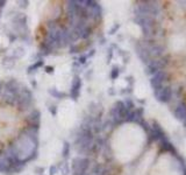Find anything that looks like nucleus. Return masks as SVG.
<instances>
[{
    "instance_id": "ddd939ff",
    "label": "nucleus",
    "mask_w": 186,
    "mask_h": 175,
    "mask_svg": "<svg viewBox=\"0 0 186 175\" xmlns=\"http://www.w3.org/2000/svg\"><path fill=\"white\" fill-rule=\"evenodd\" d=\"M80 88H81V79L79 76H74L71 83V89H70V97L74 100L78 99L80 94Z\"/></svg>"
},
{
    "instance_id": "c85d7f7f",
    "label": "nucleus",
    "mask_w": 186,
    "mask_h": 175,
    "mask_svg": "<svg viewBox=\"0 0 186 175\" xmlns=\"http://www.w3.org/2000/svg\"><path fill=\"white\" fill-rule=\"evenodd\" d=\"M45 73L47 74H53L54 73V67H45Z\"/></svg>"
},
{
    "instance_id": "bb28decb",
    "label": "nucleus",
    "mask_w": 186,
    "mask_h": 175,
    "mask_svg": "<svg viewBox=\"0 0 186 175\" xmlns=\"http://www.w3.org/2000/svg\"><path fill=\"white\" fill-rule=\"evenodd\" d=\"M35 172H36V174L38 175H43L44 168H43V167H36V168H35Z\"/></svg>"
},
{
    "instance_id": "2f4dec72",
    "label": "nucleus",
    "mask_w": 186,
    "mask_h": 175,
    "mask_svg": "<svg viewBox=\"0 0 186 175\" xmlns=\"http://www.w3.org/2000/svg\"><path fill=\"white\" fill-rule=\"evenodd\" d=\"M4 86H5V82H4V81H0V94H1L2 90H4Z\"/></svg>"
},
{
    "instance_id": "5701e85b",
    "label": "nucleus",
    "mask_w": 186,
    "mask_h": 175,
    "mask_svg": "<svg viewBox=\"0 0 186 175\" xmlns=\"http://www.w3.org/2000/svg\"><path fill=\"white\" fill-rule=\"evenodd\" d=\"M119 74H120V71H119V68H113L111 71V78L112 79H115V78H118V76H119Z\"/></svg>"
},
{
    "instance_id": "f257e3e1",
    "label": "nucleus",
    "mask_w": 186,
    "mask_h": 175,
    "mask_svg": "<svg viewBox=\"0 0 186 175\" xmlns=\"http://www.w3.org/2000/svg\"><path fill=\"white\" fill-rule=\"evenodd\" d=\"M11 144L17 152L19 161L25 163V165L27 162L34 160L37 156L38 137L29 136L21 130L20 133L15 138V140Z\"/></svg>"
},
{
    "instance_id": "f3484780",
    "label": "nucleus",
    "mask_w": 186,
    "mask_h": 175,
    "mask_svg": "<svg viewBox=\"0 0 186 175\" xmlns=\"http://www.w3.org/2000/svg\"><path fill=\"white\" fill-rule=\"evenodd\" d=\"M48 94H49L51 97L57 98V99H63V98H65V96H66V94H64V92H62V91H58L55 88L48 89Z\"/></svg>"
},
{
    "instance_id": "0eeeda50",
    "label": "nucleus",
    "mask_w": 186,
    "mask_h": 175,
    "mask_svg": "<svg viewBox=\"0 0 186 175\" xmlns=\"http://www.w3.org/2000/svg\"><path fill=\"white\" fill-rule=\"evenodd\" d=\"M45 21H54L58 22L59 19L62 18L63 14V8L59 4H54V5H49L45 8Z\"/></svg>"
},
{
    "instance_id": "6e6552de",
    "label": "nucleus",
    "mask_w": 186,
    "mask_h": 175,
    "mask_svg": "<svg viewBox=\"0 0 186 175\" xmlns=\"http://www.w3.org/2000/svg\"><path fill=\"white\" fill-rule=\"evenodd\" d=\"M169 79H170L169 73L165 71V70H161V71H157L156 74H154L151 76L150 84H151V86H152V89L155 91V90H158L162 86H164V83L169 82Z\"/></svg>"
},
{
    "instance_id": "473e14b6",
    "label": "nucleus",
    "mask_w": 186,
    "mask_h": 175,
    "mask_svg": "<svg viewBox=\"0 0 186 175\" xmlns=\"http://www.w3.org/2000/svg\"><path fill=\"white\" fill-rule=\"evenodd\" d=\"M183 123H184V125H185V127H186V119L184 120V121H183Z\"/></svg>"
},
{
    "instance_id": "39448f33",
    "label": "nucleus",
    "mask_w": 186,
    "mask_h": 175,
    "mask_svg": "<svg viewBox=\"0 0 186 175\" xmlns=\"http://www.w3.org/2000/svg\"><path fill=\"white\" fill-rule=\"evenodd\" d=\"M90 167L89 158L77 156L72 160V173L74 175H85Z\"/></svg>"
},
{
    "instance_id": "c756f323",
    "label": "nucleus",
    "mask_w": 186,
    "mask_h": 175,
    "mask_svg": "<svg viewBox=\"0 0 186 175\" xmlns=\"http://www.w3.org/2000/svg\"><path fill=\"white\" fill-rule=\"evenodd\" d=\"M118 29H119V25H115V26L112 28L111 30H110V34H114V33H115Z\"/></svg>"
},
{
    "instance_id": "b1692460",
    "label": "nucleus",
    "mask_w": 186,
    "mask_h": 175,
    "mask_svg": "<svg viewBox=\"0 0 186 175\" xmlns=\"http://www.w3.org/2000/svg\"><path fill=\"white\" fill-rule=\"evenodd\" d=\"M18 5L21 8H27L28 5H29V1H28V0H19Z\"/></svg>"
},
{
    "instance_id": "7ed1b4c3",
    "label": "nucleus",
    "mask_w": 186,
    "mask_h": 175,
    "mask_svg": "<svg viewBox=\"0 0 186 175\" xmlns=\"http://www.w3.org/2000/svg\"><path fill=\"white\" fill-rule=\"evenodd\" d=\"M15 106L19 111L21 112H30L34 107V96L33 92L25 85L20 86V90L18 92V97L15 102Z\"/></svg>"
},
{
    "instance_id": "dca6fc26",
    "label": "nucleus",
    "mask_w": 186,
    "mask_h": 175,
    "mask_svg": "<svg viewBox=\"0 0 186 175\" xmlns=\"http://www.w3.org/2000/svg\"><path fill=\"white\" fill-rule=\"evenodd\" d=\"M43 64H44V61H43L42 58H40V60L35 61L32 65H29V67L27 68V74H28V75H30V74L35 73L37 69H40L41 67H43Z\"/></svg>"
},
{
    "instance_id": "2eb2a0df",
    "label": "nucleus",
    "mask_w": 186,
    "mask_h": 175,
    "mask_svg": "<svg viewBox=\"0 0 186 175\" xmlns=\"http://www.w3.org/2000/svg\"><path fill=\"white\" fill-rule=\"evenodd\" d=\"M17 63V60L13 57V56H5L1 61V65L5 68V69H12Z\"/></svg>"
},
{
    "instance_id": "7c9ffc66",
    "label": "nucleus",
    "mask_w": 186,
    "mask_h": 175,
    "mask_svg": "<svg viewBox=\"0 0 186 175\" xmlns=\"http://www.w3.org/2000/svg\"><path fill=\"white\" fill-rule=\"evenodd\" d=\"M8 39H9V42H14L17 40V35H11L8 34Z\"/></svg>"
},
{
    "instance_id": "1a4fd4ad",
    "label": "nucleus",
    "mask_w": 186,
    "mask_h": 175,
    "mask_svg": "<svg viewBox=\"0 0 186 175\" xmlns=\"http://www.w3.org/2000/svg\"><path fill=\"white\" fill-rule=\"evenodd\" d=\"M19 90H20V89H19ZM19 90H13V89H9V88L4 86V90H2V92L0 94V103H1V104H5V105H8V106L15 105Z\"/></svg>"
},
{
    "instance_id": "9d476101",
    "label": "nucleus",
    "mask_w": 186,
    "mask_h": 175,
    "mask_svg": "<svg viewBox=\"0 0 186 175\" xmlns=\"http://www.w3.org/2000/svg\"><path fill=\"white\" fill-rule=\"evenodd\" d=\"M13 27H14L15 32H17L18 34H20L21 36L28 34L27 17H26L25 14H22V13L17 14V15L13 18Z\"/></svg>"
},
{
    "instance_id": "4468645a",
    "label": "nucleus",
    "mask_w": 186,
    "mask_h": 175,
    "mask_svg": "<svg viewBox=\"0 0 186 175\" xmlns=\"http://www.w3.org/2000/svg\"><path fill=\"white\" fill-rule=\"evenodd\" d=\"M172 112H173L174 117H176L178 120L184 121L186 119V104L184 102L179 103L178 105H176L174 107H172Z\"/></svg>"
},
{
    "instance_id": "aec40b11",
    "label": "nucleus",
    "mask_w": 186,
    "mask_h": 175,
    "mask_svg": "<svg viewBox=\"0 0 186 175\" xmlns=\"http://www.w3.org/2000/svg\"><path fill=\"white\" fill-rule=\"evenodd\" d=\"M58 169H61L62 175H69L70 173V167L66 162H61V165L58 166Z\"/></svg>"
},
{
    "instance_id": "f8f14e48",
    "label": "nucleus",
    "mask_w": 186,
    "mask_h": 175,
    "mask_svg": "<svg viewBox=\"0 0 186 175\" xmlns=\"http://www.w3.org/2000/svg\"><path fill=\"white\" fill-rule=\"evenodd\" d=\"M25 121L28 126H37L40 127L41 123V112L37 109H33L30 112H28L25 117Z\"/></svg>"
},
{
    "instance_id": "a878e982",
    "label": "nucleus",
    "mask_w": 186,
    "mask_h": 175,
    "mask_svg": "<svg viewBox=\"0 0 186 175\" xmlns=\"http://www.w3.org/2000/svg\"><path fill=\"white\" fill-rule=\"evenodd\" d=\"M48 109H49V111H50V113H51L53 117H55L56 115H57V107H56L55 105H51V106H49Z\"/></svg>"
},
{
    "instance_id": "412c9836",
    "label": "nucleus",
    "mask_w": 186,
    "mask_h": 175,
    "mask_svg": "<svg viewBox=\"0 0 186 175\" xmlns=\"http://www.w3.org/2000/svg\"><path fill=\"white\" fill-rule=\"evenodd\" d=\"M23 55H25V49H23L22 47H19V48H17V49L13 52V57L15 58V60L22 57Z\"/></svg>"
},
{
    "instance_id": "cd10ccee",
    "label": "nucleus",
    "mask_w": 186,
    "mask_h": 175,
    "mask_svg": "<svg viewBox=\"0 0 186 175\" xmlns=\"http://www.w3.org/2000/svg\"><path fill=\"white\" fill-rule=\"evenodd\" d=\"M86 60H87V57H86V55H83V56H80V57H79V60H78V62H79L80 64H84V63L86 62Z\"/></svg>"
},
{
    "instance_id": "f03ea898",
    "label": "nucleus",
    "mask_w": 186,
    "mask_h": 175,
    "mask_svg": "<svg viewBox=\"0 0 186 175\" xmlns=\"http://www.w3.org/2000/svg\"><path fill=\"white\" fill-rule=\"evenodd\" d=\"M76 150L80 154H89L92 153L94 150V136L93 132L90 130H83L80 129L78 136L74 140Z\"/></svg>"
},
{
    "instance_id": "4be33fe9",
    "label": "nucleus",
    "mask_w": 186,
    "mask_h": 175,
    "mask_svg": "<svg viewBox=\"0 0 186 175\" xmlns=\"http://www.w3.org/2000/svg\"><path fill=\"white\" fill-rule=\"evenodd\" d=\"M80 52V47L77 46V43H74L70 46V53L71 54H76V53H79Z\"/></svg>"
},
{
    "instance_id": "20e7f679",
    "label": "nucleus",
    "mask_w": 186,
    "mask_h": 175,
    "mask_svg": "<svg viewBox=\"0 0 186 175\" xmlns=\"http://www.w3.org/2000/svg\"><path fill=\"white\" fill-rule=\"evenodd\" d=\"M128 111L129 110H127L125 103L121 102V100H118L112 107L111 113H110V117H111L110 120L114 125H120L121 123L125 121V117H126Z\"/></svg>"
},
{
    "instance_id": "6ab92c4d",
    "label": "nucleus",
    "mask_w": 186,
    "mask_h": 175,
    "mask_svg": "<svg viewBox=\"0 0 186 175\" xmlns=\"http://www.w3.org/2000/svg\"><path fill=\"white\" fill-rule=\"evenodd\" d=\"M70 154V144L68 141L63 142V148H62V156L63 158H69Z\"/></svg>"
},
{
    "instance_id": "72a5a7b5",
    "label": "nucleus",
    "mask_w": 186,
    "mask_h": 175,
    "mask_svg": "<svg viewBox=\"0 0 186 175\" xmlns=\"http://www.w3.org/2000/svg\"><path fill=\"white\" fill-rule=\"evenodd\" d=\"M85 175H87V174H85Z\"/></svg>"
},
{
    "instance_id": "9b49d317",
    "label": "nucleus",
    "mask_w": 186,
    "mask_h": 175,
    "mask_svg": "<svg viewBox=\"0 0 186 175\" xmlns=\"http://www.w3.org/2000/svg\"><path fill=\"white\" fill-rule=\"evenodd\" d=\"M172 95H173L172 88L169 86V85H164V86H162L161 89L154 91L155 98H156L158 102H161V103H170V102L172 100Z\"/></svg>"
},
{
    "instance_id": "f704fd0d",
    "label": "nucleus",
    "mask_w": 186,
    "mask_h": 175,
    "mask_svg": "<svg viewBox=\"0 0 186 175\" xmlns=\"http://www.w3.org/2000/svg\"><path fill=\"white\" fill-rule=\"evenodd\" d=\"M0 152H1V151H0Z\"/></svg>"
},
{
    "instance_id": "393cba45",
    "label": "nucleus",
    "mask_w": 186,
    "mask_h": 175,
    "mask_svg": "<svg viewBox=\"0 0 186 175\" xmlns=\"http://www.w3.org/2000/svg\"><path fill=\"white\" fill-rule=\"evenodd\" d=\"M57 172H58V166L53 165V166L49 167V175H55Z\"/></svg>"
},
{
    "instance_id": "423d86ee",
    "label": "nucleus",
    "mask_w": 186,
    "mask_h": 175,
    "mask_svg": "<svg viewBox=\"0 0 186 175\" xmlns=\"http://www.w3.org/2000/svg\"><path fill=\"white\" fill-rule=\"evenodd\" d=\"M169 57L167 56H163L161 58H151L150 62L147 64V69H148V73L152 76L154 74H156L157 71H161V70H164V68L169 63Z\"/></svg>"
},
{
    "instance_id": "a211bd4d",
    "label": "nucleus",
    "mask_w": 186,
    "mask_h": 175,
    "mask_svg": "<svg viewBox=\"0 0 186 175\" xmlns=\"http://www.w3.org/2000/svg\"><path fill=\"white\" fill-rule=\"evenodd\" d=\"M159 145H161V148H162L164 152H170V153H173V152H174V147H173V145H171V142H170L169 140L161 142Z\"/></svg>"
}]
</instances>
